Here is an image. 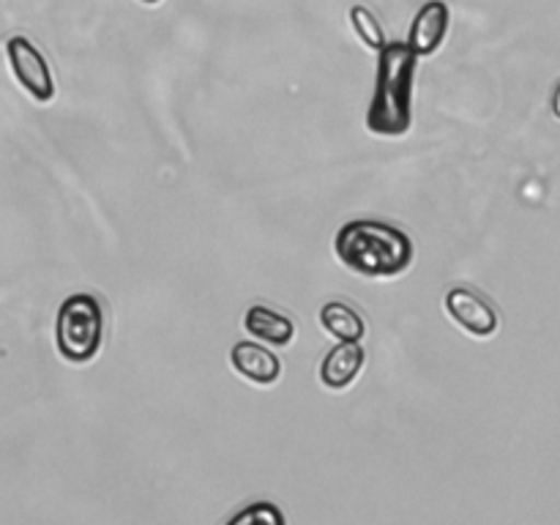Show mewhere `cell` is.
Listing matches in <instances>:
<instances>
[{"label": "cell", "mask_w": 560, "mask_h": 525, "mask_svg": "<svg viewBox=\"0 0 560 525\" xmlns=\"http://www.w3.org/2000/svg\"><path fill=\"white\" fill-rule=\"evenodd\" d=\"M339 262L359 277L392 279L413 266L416 246L405 230L377 219H353L334 238Z\"/></svg>", "instance_id": "1"}, {"label": "cell", "mask_w": 560, "mask_h": 525, "mask_svg": "<svg viewBox=\"0 0 560 525\" xmlns=\"http://www.w3.org/2000/svg\"><path fill=\"white\" fill-rule=\"evenodd\" d=\"M419 58L405 42L377 49V74L366 109V129L377 137H402L413 126V80Z\"/></svg>", "instance_id": "2"}, {"label": "cell", "mask_w": 560, "mask_h": 525, "mask_svg": "<svg viewBox=\"0 0 560 525\" xmlns=\"http://www.w3.org/2000/svg\"><path fill=\"white\" fill-rule=\"evenodd\" d=\"M104 345V306L91 293H71L55 315V348L69 364H88Z\"/></svg>", "instance_id": "3"}, {"label": "cell", "mask_w": 560, "mask_h": 525, "mask_svg": "<svg viewBox=\"0 0 560 525\" xmlns=\"http://www.w3.org/2000/svg\"><path fill=\"white\" fill-rule=\"evenodd\" d=\"M5 55H9L11 74H14V80L25 88L27 96L36 98L38 104L52 102L55 77L42 49H38L27 36H11L9 42H5Z\"/></svg>", "instance_id": "4"}, {"label": "cell", "mask_w": 560, "mask_h": 525, "mask_svg": "<svg viewBox=\"0 0 560 525\" xmlns=\"http://www.w3.org/2000/svg\"><path fill=\"white\" fill-rule=\"evenodd\" d=\"M443 310L446 315L463 328L465 334L476 339H487L498 331L501 320H498V312L492 306L490 299L479 293V290L470 288H452L443 299Z\"/></svg>", "instance_id": "5"}, {"label": "cell", "mask_w": 560, "mask_h": 525, "mask_svg": "<svg viewBox=\"0 0 560 525\" xmlns=\"http://www.w3.org/2000/svg\"><path fill=\"white\" fill-rule=\"evenodd\" d=\"M448 25H452V9L443 0H430L419 9V14L410 22L408 47L413 49L416 58H427L435 55L443 47L448 36Z\"/></svg>", "instance_id": "6"}, {"label": "cell", "mask_w": 560, "mask_h": 525, "mask_svg": "<svg viewBox=\"0 0 560 525\" xmlns=\"http://www.w3.org/2000/svg\"><path fill=\"white\" fill-rule=\"evenodd\" d=\"M230 364L238 372L241 377H246L255 386H271L282 377V361L273 350H268L260 342H235L230 348Z\"/></svg>", "instance_id": "7"}, {"label": "cell", "mask_w": 560, "mask_h": 525, "mask_svg": "<svg viewBox=\"0 0 560 525\" xmlns=\"http://www.w3.org/2000/svg\"><path fill=\"white\" fill-rule=\"evenodd\" d=\"M366 353L361 348V342H339L337 348H331L326 353V359L320 361V383L331 392H345L348 386H353L355 377L364 370Z\"/></svg>", "instance_id": "8"}, {"label": "cell", "mask_w": 560, "mask_h": 525, "mask_svg": "<svg viewBox=\"0 0 560 525\" xmlns=\"http://www.w3.org/2000/svg\"><path fill=\"white\" fill-rule=\"evenodd\" d=\"M244 328L257 339V342H266L271 345V348H288L295 339L293 317L284 315V312L279 310H271V306L266 304H255L246 310Z\"/></svg>", "instance_id": "9"}, {"label": "cell", "mask_w": 560, "mask_h": 525, "mask_svg": "<svg viewBox=\"0 0 560 525\" xmlns=\"http://www.w3.org/2000/svg\"><path fill=\"white\" fill-rule=\"evenodd\" d=\"M320 326L339 342H361L366 334V323L359 312L345 301H328L320 306Z\"/></svg>", "instance_id": "10"}, {"label": "cell", "mask_w": 560, "mask_h": 525, "mask_svg": "<svg viewBox=\"0 0 560 525\" xmlns=\"http://www.w3.org/2000/svg\"><path fill=\"white\" fill-rule=\"evenodd\" d=\"M350 22H353V31L359 33L361 42L366 44L370 49H383V44H386V33H383V25L377 22V16L372 14L366 5H353L350 9Z\"/></svg>", "instance_id": "11"}, {"label": "cell", "mask_w": 560, "mask_h": 525, "mask_svg": "<svg viewBox=\"0 0 560 525\" xmlns=\"http://www.w3.org/2000/svg\"><path fill=\"white\" fill-rule=\"evenodd\" d=\"M228 523H230V525H235V523H266V525H282V523H284V517H282V512H279V509L273 506V503L260 501V503H252V506H246L244 512L233 514V517H230Z\"/></svg>", "instance_id": "12"}, {"label": "cell", "mask_w": 560, "mask_h": 525, "mask_svg": "<svg viewBox=\"0 0 560 525\" xmlns=\"http://www.w3.org/2000/svg\"><path fill=\"white\" fill-rule=\"evenodd\" d=\"M556 115L560 118V88H558V93H556Z\"/></svg>", "instance_id": "13"}, {"label": "cell", "mask_w": 560, "mask_h": 525, "mask_svg": "<svg viewBox=\"0 0 560 525\" xmlns=\"http://www.w3.org/2000/svg\"><path fill=\"white\" fill-rule=\"evenodd\" d=\"M140 3H148V5H156L159 0H140Z\"/></svg>", "instance_id": "14"}]
</instances>
